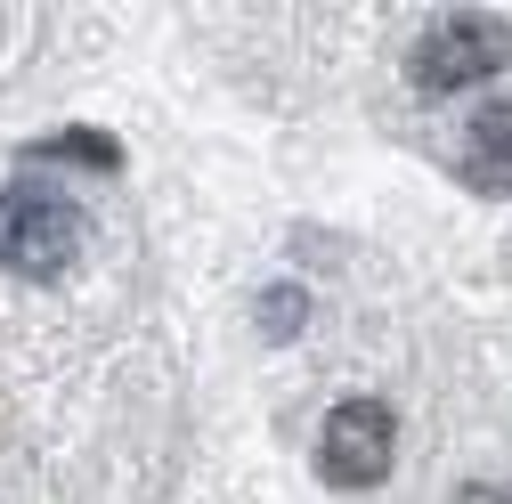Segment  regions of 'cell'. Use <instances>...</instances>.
I'll return each instance as SVG.
<instances>
[{
  "label": "cell",
  "instance_id": "3957f363",
  "mask_svg": "<svg viewBox=\"0 0 512 504\" xmlns=\"http://www.w3.org/2000/svg\"><path fill=\"white\" fill-rule=\"evenodd\" d=\"M399 456V415L382 399H342L326 415V439H317V472L334 488H374Z\"/></svg>",
  "mask_w": 512,
  "mask_h": 504
},
{
  "label": "cell",
  "instance_id": "277c9868",
  "mask_svg": "<svg viewBox=\"0 0 512 504\" xmlns=\"http://www.w3.org/2000/svg\"><path fill=\"white\" fill-rule=\"evenodd\" d=\"M472 147H480L488 163H512V98H488V106L472 114Z\"/></svg>",
  "mask_w": 512,
  "mask_h": 504
},
{
  "label": "cell",
  "instance_id": "7a4b0ae2",
  "mask_svg": "<svg viewBox=\"0 0 512 504\" xmlns=\"http://www.w3.org/2000/svg\"><path fill=\"white\" fill-rule=\"evenodd\" d=\"M512 66V33L496 17H439L423 41H415V90H464V82H488Z\"/></svg>",
  "mask_w": 512,
  "mask_h": 504
},
{
  "label": "cell",
  "instance_id": "5b68a950",
  "mask_svg": "<svg viewBox=\"0 0 512 504\" xmlns=\"http://www.w3.org/2000/svg\"><path fill=\"white\" fill-rule=\"evenodd\" d=\"M301 318H309V293H301V285H269V293H261V326H269L277 342H293Z\"/></svg>",
  "mask_w": 512,
  "mask_h": 504
},
{
  "label": "cell",
  "instance_id": "6da1fadb",
  "mask_svg": "<svg viewBox=\"0 0 512 504\" xmlns=\"http://www.w3.org/2000/svg\"><path fill=\"white\" fill-rule=\"evenodd\" d=\"M82 252V212L66 196H49V187H17L9 204H0V269H17L33 285L66 277Z\"/></svg>",
  "mask_w": 512,
  "mask_h": 504
},
{
  "label": "cell",
  "instance_id": "52a82bcc",
  "mask_svg": "<svg viewBox=\"0 0 512 504\" xmlns=\"http://www.w3.org/2000/svg\"><path fill=\"white\" fill-rule=\"evenodd\" d=\"M456 504H512V488H496V480H464Z\"/></svg>",
  "mask_w": 512,
  "mask_h": 504
},
{
  "label": "cell",
  "instance_id": "8992f818",
  "mask_svg": "<svg viewBox=\"0 0 512 504\" xmlns=\"http://www.w3.org/2000/svg\"><path fill=\"white\" fill-rule=\"evenodd\" d=\"M41 155H90L98 171H114V163H122L106 131H66V139H41Z\"/></svg>",
  "mask_w": 512,
  "mask_h": 504
}]
</instances>
